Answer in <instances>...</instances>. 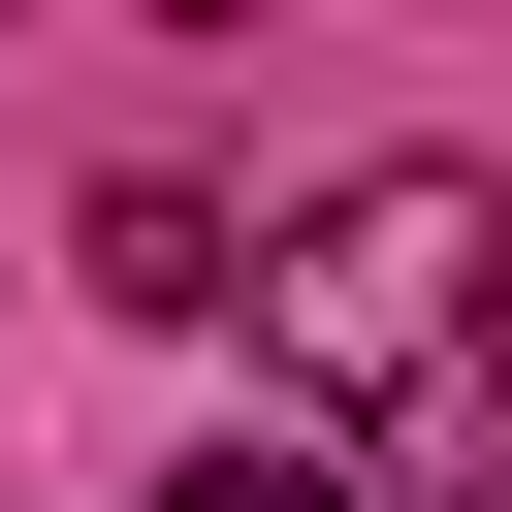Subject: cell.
<instances>
[{
    "mask_svg": "<svg viewBox=\"0 0 512 512\" xmlns=\"http://www.w3.org/2000/svg\"><path fill=\"white\" fill-rule=\"evenodd\" d=\"M288 384L352 448H416L448 512H512V192L480 160H352L288 224Z\"/></svg>",
    "mask_w": 512,
    "mask_h": 512,
    "instance_id": "cell-1",
    "label": "cell"
},
{
    "mask_svg": "<svg viewBox=\"0 0 512 512\" xmlns=\"http://www.w3.org/2000/svg\"><path fill=\"white\" fill-rule=\"evenodd\" d=\"M160 512H352V448H192Z\"/></svg>",
    "mask_w": 512,
    "mask_h": 512,
    "instance_id": "cell-2",
    "label": "cell"
}]
</instances>
